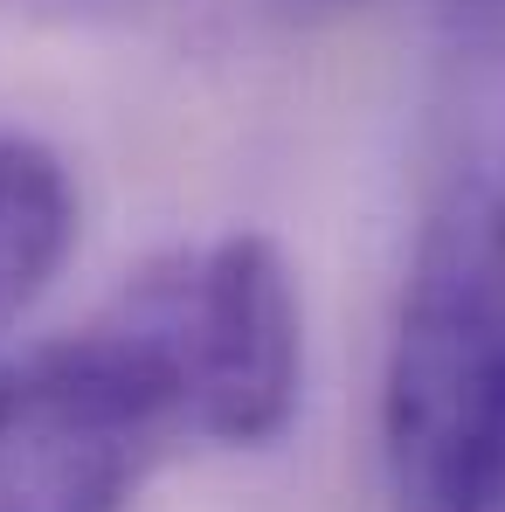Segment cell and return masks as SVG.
Returning a JSON list of instances; mask_svg holds the SVG:
<instances>
[{"label": "cell", "instance_id": "6da1fadb", "mask_svg": "<svg viewBox=\"0 0 505 512\" xmlns=\"http://www.w3.org/2000/svg\"><path fill=\"white\" fill-rule=\"evenodd\" d=\"M305 312L250 229L132 270L84 326L0 353V512H132L180 450H256L298 416Z\"/></svg>", "mask_w": 505, "mask_h": 512}, {"label": "cell", "instance_id": "7a4b0ae2", "mask_svg": "<svg viewBox=\"0 0 505 512\" xmlns=\"http://www.w3.org/2000/svg\"><path fill=\"white\" fill-rule=\"evenodd\" d=\"M388 512H505V146L429 208L381 367Z\"/></svg>", "mask_w": 505, "mask_h": 512}, {"label": "cell", "instance_id": "3957f363", "mask_svg": "<svg viewBox=\"0 0 505 512\" xmlns=\"http://www.w3.org/2000/svg\"><path fill=\"white\" fill-rule=\"evenodd\" d=\"M77 236V187L42 139L0 132V326L35 305Z\"/></svg>", "mask_w": 505, "mask_h": 512}, {"label": "cell", "instance_id": "277c9868", "mask_svg": "<svg viewBox=\"0 0 505 512\" xmlns=\"http://www.w3.org/2000/svg\"><path fill=\"white\" fill-rule=\"evenodd\" d=\"M471 42H499L505 49V0H450Z\"/></svg>", "mask_w": 505, "mask_h": 512}]
</instances>
